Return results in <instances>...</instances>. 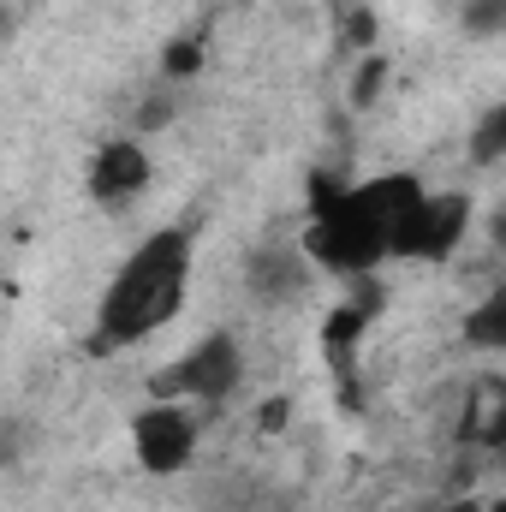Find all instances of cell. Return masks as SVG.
Segmentation results:
<instances>
[{
	"instance_id": "8fae6325",
	"label": "cell",
	"mask_w": 506,
	"mask_h": 512,
	"mask_svg": "<svg viewBox=\"0 0 506 512\" xmlns=\"http://www.w3.org/2000/svg\"><path fill=\"white\" fill-rule=\"evenodd\" d=\"M459 30L465 36H501L506 30V0H459Z\"/></svg>"
},
{
	"instance_id": "7a4b0ae2",
	"label": "cell",
	"mask_w": 506,
	"mask_h": 512,
	"mask_svg": "<svg viewBox=\"0 0 506 512\" xmlns=\"http://www.w3.org/2000/svg\"><path fill=\"white\" fill-rule=\"evenodd\" d=\"M423 191L417 173H376V179H310V227H304V256L316 274L340 280H370L387 262L393 221L411 209Z\"/></svg>"
},
{
	"instance_id": "277c9868",
	"label": "cell",
	"mask_w": 506,
	"mask_h": 512,
	"mask_svg": "<svg viewBox=\"0 0 506 512\" xmlns=\"http://www.w3.org/2000/svg\"><path fill=\"white\" fill-rule=\"evenodd\" d=\"M471 215L477 203L465 191H417L411 209L393 221V239H387V262H447V256L465 245L471 233Z\"/></svg>"
},
{
	"instance_id": "5b68a950",
	"label": "cell",
	"mask_w": 506,
	"mask_h": 512,
	"mask_svg": "<svg viewBox=\"0 0 506 512\" xmlns=\"http://www.w3.org/2000/svg\"><path fill=\"white\" fill-rule=\"evenodd\" d=\"M131 453L149 477H179L191 471L197 459V435H203V417L191 405H173V399H149L131 411Z\"/></svg>"
},
{
	"instance_id": "30bf717a",
	"label": "cell",
	"mask_w": 506,
	"mask_h": 512,
	"mask_svg": "<svg viewBox=\"0 0 506 512\" xmlns=\"http://www.w3.org/2000/svg\"><path fill=\"white\" fill-rule=\"evenodd\" d=\"M203 72V36H173L167 48H161V78L167 84H185V78H197Z\"/></svg>"
},
{
	"instance_id": "5bb4252c",
	"label": "cell",
	"mask_w": 506,
	"mask_h": 512,
	"mask_svg": "<svg viewBox=\"0 0 506 512\" xmlns=\"http://www.w3.org/2000/svg\"><path fill=\"white\" fill-rule=\"evenodd\" d=\"M6 36H12V12H6V0H0V48H6Z\"/></svg>"
},
{
	"instance_id": "6da1fadb",
	"label": "cell",
	"mask_w": 506,
	"mask_h": 512,
	"mask_svg": "<svg viewBox=\"0 0 506 512\" xmlns=\"http://www.w3.org/2000/svg\"><path fill=\"white\" fill-rule=\"evenodd\" d=\"M191 268H197V221H167L149 239H137L96 304V328H90L84 352L114 358V352L143 346L149 334H161L185 310Z\"/></svg>"
},
{
	"instance_id": "52a82bcc",
	"label": "cell",
	"mask_w": 506,
	"mask_h": 512,
	"mask_svg": "<svg viewBox=\"0 0 506 512\" xmlns=\"http://www.w3.org/2000/svg\"><path fill=\"white\" fill-rule=\"evenodd\" d=\"M149 185H155V155H149V143H143L137 131H126V137H108V143L90 155L84 191H90L102 209H126V203H137Z\"/></svg>"
},
{
	"instance_id": "4fadbf2b",
	"label": "cell",
	"mask_w": 506,
	"mask_h": 512,
	"mask_svg": "<svg viewBox=\"0 0 506 512\" xmlns=\"http://www.w3.org/2000/svg\"><path fill=\"white\" fill-rule=\"evenodd\" d=\"M423 512H483V501H471V495H453V501H435V507Z\"/></svg>"
},
{
	"instance_id": "3957f363",
	"label": "cell",
	"mask_w": 506,
	"mask_h": 512,
	"mask_svg": "<svg viewBox=\"0 0 506 512\" xmlns=\"http://www.w3.org/2000/svg\"><path fill=\"white\" fill-rule=\"evenodd\" d=\"M239 387H245V352L227 328H215L149 376V399H173V405H191L197 417H215L239 399Z\"/></svg>"
},
{
	"instance_id": "9c48e42d",
	"label": "cell",
	"mask_w": 506,
	"mask_h": 512,
	"mask_svg": "<svg viewBox=\"0 0 506 512\" xmlns=\"http://www.w3.org/2000/svg\"><path fill=\"white\" fill-rule=\"evenodd\" d=\"M501 155H506V108L495 102V108H483V120L471 131V167H501Z\"/></svg>"
},
{
	"instance_id": "8992f818",
	"label": "cell",
	"mask_w": 506,
	"mask_h": 512,
	"mask_svg": "<svg viewBox=\"0 0 506 512\" xmlns=\"http://www.w3.org/2000/svg\"><path fill=\"white\" fill-rule=\"evenodd\" d=\"M245 292L262 310H292L316 292V262L304 256L298 239H262L245 256Z\"/></svg>"
},
{
	"instance_id": "7c38bea8",
	"label": "cell",
	"mask_w": 506,
	"mask_h": 512,
	"mask_svg": "<svg viewBox=\"0 0 506 512\" xmlns=\"http://www.w3.org/2000/svg\"><path fill=\"white\" fill-rule=\"evenodd\" d=\"M381 84H387V60H381V54H364L358 78H352V102H358V108H370V102L381 96Z\"/></svg>"
},
{
	"instance_id": "ba28073f",
	"label": "cell",
	"mask_w": 506,
	"mask_h": 512,
	"mask_svg": "<svg viewBox=\"0 0 506 512\" xmlns=\"http://www.w3.org/2000/svg\"><path fill=\"white\" fill-rule=\"evenodd\" d=\"M459 334H465L477 352H506V292H501V286H495V292L465 316V322H459Z\"/></svg>"
}]
</instances>
